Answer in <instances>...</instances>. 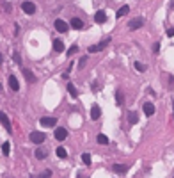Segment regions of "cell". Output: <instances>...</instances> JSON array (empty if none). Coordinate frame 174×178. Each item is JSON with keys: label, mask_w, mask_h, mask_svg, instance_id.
Instances as JSON below:
<instances>
[{"label": "cell", "mask_w": 174, "mask_h": 178, "mask_svg": "<svg viewBox=\"0 0 174 178\" xmlns=\"http://www.w3.org/2000/svg\"><path fill=\"white\" fill-rule=\"evenodd\" d=\"M144 23H146V20H144V18H142V16H137V18H133V20L128 23V27H130V30H137V29H141Z\"/></svg>", "instance_id": "cell-1"}, {"label": "cell", "mask_w": 174, "mask_h": 178, "mask_svg": "<svg viewBox=\"0 0 174 178\" xmlns=\"http://www.w3.org/2000/svg\"><path fill=\"white\" fill-rule=\"evenodd\" d=\"M44 139H46V135H44L43 132H32L30 134V141H32L34 144H41V143H44Z\"/></svg>", "instance_id": "cell-2"}, {"label": "cell", "mask_w": 174, "mask_h": 178, "mask_svg": "<svg viewBox=\"0 0 174 178\" xmlns=\"http://www.w3.org/2000/svg\"><path fill=\"white\" fill-rule=\"evenodd\" d=\"M110 43V38H107L105 41H101V43L98 45H93V46H89V54H94V52H100V50H103L105 46Z\"/></svg>", "instance_id": "cell-3"}, {"label": "cell", "mask_w": 174, "mask_h": 178, "mask_svg": "<svg viewBox=\"0 0 174 178\" xmlns=\"http://www.w3.org/2000/svg\"><path fill=\"white\" fill-rule=\"evenodd\" d=\"M39 123H41V127L52 128V127H55V125H57V119H55V118H52V116H48V118H41V119H39Z\"/></svg>", "instance_id": "cell-4"}, {"label": "cell", "mask_w": 174, "mask_h": 178, "mask_svg": "<svg viewBox=\"0 0 174 178\" xmlns=\"http://www.w3.org/2000/svg\"><path fill=\"white\" fill-rule=\"evenodd\" d=\"M0 123L4 125V128H6L7 132L11 134L13 132V127H11V121H9V118H7L6 112H0Z\"/></svg>", "instance_id": "cell-5"}, {"label": "cell", "mask_w": 174, "mask_h": 178, "mask_svg": "<svg viewBox=\"0 0 174 178\" xmlns=\"http://www.w3.org/2000/svg\"><path fill=\"white\" fill-rule=\"evenodd\" d=\"M66 137H68V130L66 128H55V139L57 141H64Z\"/></svg>", "instance_id": "cell-6"}, {"label": "cell", "mask_w": 174, "mask_h": 178, "mask_svg": "<svg viewBox=\"0 0 174 178\" xmlns=\"http://www.w3.org/2000/svg\"><path fill=\"white\" fill-rule=\"evenodd\" d=\"M54 25H55V29H57L59 32H68V29H69V25H68L66 22H62V20H55Z\"/></svg>", "instance_id": "cell-7"}, {"label": "cell", "mask_w": 174, "mask_h": 178, "mask_svg": "<svg viewBox=\"0 0 174 178\" xmlns=\"http://www.w3.org/2000/svg\"><path fill=\"white\" fill-rule=\"evenodd\" d=\"M142 111H144L146 116H153V114H155V105H153L151 102H146V103L142 105Z\"/></svg>", "instance_id": "cell-8"}, {"label": "cell", "mask_w": 174, "mask_h": 178, "mask_svg": "<svg viewBox=\"0 0 174 178\" xmlns=\"http://www.w3.org/2000/svg\"><path fill=\"white\" fill-rule=\"evenodd\" d=\"M22 9L27 13V14H34V13H36V6H34L32 2H23V4H22Z\"/></svg>", "instance_id": "cell-9"}, {"label": "cell", "mask_w": 174, "mask_h": 178, "mask_svg": "<svg viewBox=\"0 0 174 178\" xmlns=\"http://www.w3.org/2000/svg\"><path fill=\"white\" fill-rule=\"evenodd\" d=\"M69 25L75 29V30H82V29H84V22H82L80 18H73L69 22Z\"/></svg>", "instance_id": "cell-10"}, {"label": "cell", "mask_w": 174, "mask_h": 178, "mask_svg": "<svg viewBox=\"0 0 174 178\" xmlns=\"http://www.w3.org/2000/svg\"><path fill=\"white\" fill-rule=\"evenodd\" d=\"M94 22L96 23H105L107 22V14H105V11H96V14H94Z\"/></svg>", "instance_id": "cell-11"}, {"label": "cell", "mask_w": 174, "mask_h": 178, "mask_svg": "<svg viewBox=\"0 0 174 178\" xmlns=\"http://www.w3.org/2000/svg\"><path fill=\"white\" fill-rule=\"evenodd\" d=\"M112 169H114V173H117V175H126V173H128V166H125V164H115Z\"/></svg>", "instance_id": "cell-12"}, {"label": "cell", "mask_w": 174, "mask_h": 178, "mask_svg": "<svg viewBox=\"0 0 174 178\" xmlns=\"http://www.w3.org/2000/svg\"><path fill=\"white\" fill-rule=\"evenodd\" d=\"M9 87H11L13 91H18V89H20V84H18V78L14 77V75H9Z\"/></svg>", "instance_id": "cell-13"}, {"label": "cell", "mask_w": 174, "mask_h": 178, "mask_svg": "<svg viewBox=\"0 0 174 178\" xmlns=\"http://www.w3.org/2000/svg\"><path fill=\"white\" fill-rule=\"evenodd\" d=\"M100 116H101V109L98 105H93L91 107V118L96 121V119H100Z\"/></svg>", "instance_id": "cell-14"}, {"label": "cell", "mask_w": 174, "mask_h": 178, "mask_svg": "<svg viewBox=\"0 0 174 178\" xmlns=\"http://www.w3.org/2000/svg\"><path fill=\"white\" fill-rule=\"evenodd\" d=\"M22 71H23V75H25V78H27V80H28V82H30V84H34V82H36V75H34L32 71H28L27 68H23Z\"/></svg>", "instance_id": "cell-15"}, {"label": "cell", "mask_w": 174, "mask_h": 178, "mask_svg": "<svg viewBox=\"0 0 174 178\" xmlns=\"http://www.w3.org/2000/svg\"><path fill=\"white\" fill-rule=\"evenodd\" d=\"M137 121H139V114H137L135 111H130V114H128V123H130V125H135Z\"/></svg>", "instance_id": "cell-16"}, {"label": "cell", "mask_w": 174, "mask_h": 178, "mask_svg": "<svg viewBox=\"0 0 174 178\" xmlns=\"http://www.w3.org/2000/svg\"><path fill=\"white\" fill-rule=\"evenodd\" d=\"M54 50L55 52H64V43L60 39H54Z\"/></svg>", "instance_id": "cell-17"}, {"label": "cell", "mask_w": 174, "mask_h": 178, "mask_svg": "<svg viewBox=\"0 0 174 178\" xmlns=\"http://www.w3.org/2000/svg\"><path fill=\"white\" fill-rule=\"evenodd\" d=\"M128 11H130V7H128V6H123V7H119V9L115 11V16H117V18L125 16V14H128Z\"/></svg>", "instance_id": "cell-18"}, {"label": "cell", "mask_w": 174, "mask_h": 178, "mask_svg": "<svg viewBox=\"0 0 174 178\" xmlns=\"http://www.w3.org/2000/svg\"><path fill=\"white\" fill-rule=\"evenodd\" d=\"M46 155H48V153H46V151H44L43 148H38V150H36V159H39V160L46 159Z\"/></svg>", "instance_id": "cell-19"}, {"label": "cell", "mask_w": 174, "mask_h": 178, "mask_svg": "<svg viewBox=\"0 0 174 178\" xmlns=\"http://www.w3.org/2000/svg\"><path fill=\"white\" fill-rule=\"evenodd\" d=\"M96 141H98L100 144H109V137H107L105 134H98V137H96Z\"/></svg>", "instance_id": "cell-20"}, {"label": "cell", "mask_w": 174, "mask_h": 178, "mask_svg": "<svg viewBox=\"0 0 174 178\" xmlns=\"http://www.w3.org/2000/svg\"><path fill=\"white\" fill-rule=\"evenodd\" d=\"M55 153H57V157H59V159H66V157H68V151L64 150V148H57V150H55Z\"/></svg>", "instance_id": "cell-21"}, {"label": "cell", "mask_w": 174, "mask_h": 178, "mask_svg": "<svg viewBox=\"0 0 174 178\" xmlns=\"http://www.w3.org/2000/svg\"><path fill=\"white\" fill-rule=\"evenodd\" d=\"M133 66L137 68V71H141V73H144V71L147 70V66H146V64H142V62H139V61H137L135 64H133Z\"/></svg>", "instance_id": "cell-22"}, {"label": "cell", "mask_w": 174, "mask_h": 178, "mask_svg": "<svg viewBox=\"0 0 174 178\" xmlns=\"http://www.w3.org/2000/svg\"><path fill=\"white\" fill-rule=\"evenodd\" d=\"M68 91H69V95L71 96H78V91H76V87H75V86H73V84H68Z\"/></svg>", "instance_id": "cell-23"}, {"label": "cell", "mask_w": 174, "mask_h": 178, "mask_svg": "<svg viewBox=\"0 0 174 178\" xmlns=\"http://www.w3.org/2000/svg\"><path fill=\"white\" fill-rule=\"evenodd\" d=\"M82 162H84L85 166H91V155H89V153H82Z\"/></svg>", "instance_id": "cell-24"}, {"label": "cell", "mask_w": 174, "mask_h": 178, "mask_svg": "<svg viewBox=\"0 0 174 178\" xmlns=\"http://www.w3.org/2000/svg\"><path fill=\"white\" fill-rule=\"evenodd\" d=\"M2 151H4V155H9V151H11V144H9V143H4V144H2Z\"/></svg>", "instance_id": "cell-25"}, {"label": "cell", "mask_w": 174, "mask_h": 178, "mask_svg": "<svg viewBox=\"0 0 174 178\" xmlns=\"http://www.w3.org/2000/svg\"><path fill=\"white\" fill-rule=\"evenodd\" d=\"M50 176H52V171H50V169H46V171H43L39 176H34V178H50Z\"/></svg>", "instance_id": "cell-26"}, {"label": "cell", "mask_w": 174, "mask_h": 178, "mask_svg": "<svg viewBox=\"0 0 174 178\" xmlns=\"http://www.w3.org/2000/svg\"><path fill=\"white\" fill-rule=\"evenodd\" d=\"M85 62H87V55H84L80 61H78V70H82V68L85 66Z\"/></svg>", "instance_id": "cell-27"}, {"label": "cell", "mask_w": 174, "mask_h": 178, "mask_svg": "<svg viewBox=\"0 0 174 178\" xmlns=\"http://www.w3.org/2000/svg\"><path fill=\"white\" fill-rule=\"evenodd\" d=\"M13 59H14V62H18V64H22V55H20L18 52H14V54H13Z\"/></svg>", "instance_id": "cell-28"}, {"label": "cell", "mask_w": 174, "mask_h": 178, "mask_svg": "<svg viewBox=\"0 0 174 178\" xmlns=\"http://www.w3.org/2000/svg\"><path fill=\"white\" fill-rule=\"evenodd\" d=\"M76 52H78V46H76V45H73V46H71L69 50H68V55H73V54H76Z\"/></svg>", "instance_id": "cell-29"}, {"label": "cell", "mask_w": 174, "mask_h": 178, "mask_svg": "<svg viewBox=\"0 0 174 178\" xmlns=\"http://www.w3.org/2000/svg\"><path fill=\"white\" fill-rule=\"evenodd\" d=\"M115 102H117V105H123V95H121V93L115 95Z\"/></svg>", "instance_id": "cell-30"}, {"label": "cell", "mask_w": 174, "mask_h": 178, "mask_svg": "<svg viewBox=\"0 0 174 178\" xmlns=\"http://www.w3.org/2000/svg\"><path fill=\"white\" fill-rule=\"evenodd\" d=\"M153 52L156 54V52H160V43H155L153 45Z\"/></svg>", "instance_id": "cell-31"}, {"label": "cell", "mask_w": 174, "mask_h": 178, "mask_svg": "<svg viewBox=\"0 0 174 178\" xmlns=\"http://www.w3.org/2000/svg\"><path fill=\"white\" fill-rule=\"evenodd\" d=\"M167 36H169V38H172V36H174V29H169V30H167Z\"/></svg>", "instance_id": "cell-32"}, {"label": "cell", "mask_w": 174, "mask_h": 178, "mask_svg": "<svg viewBox=\"0 0 174 178\" xmlns=\"http://www.w3.org/2000/svg\"><path fill=\"white\" fill-rule=\"evenodd\" d=\"M0 62H2V55H0Z\"/></svg>", "instance_id": "cell-33"}]
</instances>
